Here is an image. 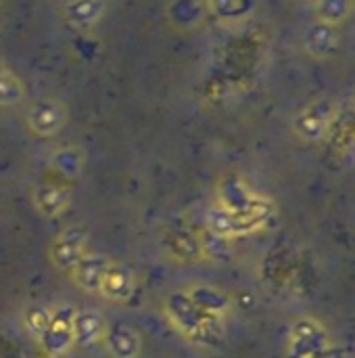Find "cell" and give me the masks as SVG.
<instances>
[{
  "instance_id": "cell-1",
  "label": "cell",
  "mask_w": 355,
  "mask_h": 358,
  "mask_svg": "<svg viewBox=\"0 0 355 358\" xmlns=\"http://www.w3.org/2000/svg\"><path fill=\"white\" fill-rule=\"evenodd\" d=\"M163 310H165L167 319L172 321V325L195 344L216 346L224 336V325H222L224 319L203 313L192 302V298L188 296L186 289L174 292L165 300Z\"/></svg>"
},
{
  "instance_id": "cell-2",
  "label": "cell",
  "mask_w": 355,
  "mask_h": 358,
  "mask_svg": "<svg viewBox=\"0 0 355 358\" xmlns=\"http://www.w3.org/2000/svg\"><path fill=\"white\" fill-rule=\"evenodd\" d=\"M335 120H337V105L326 99H318L305 105L293 117V132L303 143H320L331 134Z\"/></svg>"
},
{
  "instance_id": "cell-3",
  "label": "cell",
  "mask_w": 355,
  "mask_h": 358,
  "mask_svg": "<svg viewBox=\"0 0 355 358\" xmlns=\"http://www.w3.org/2000/svg\"><path fill=\"white\" fill-rule=\"evenodd\" d=\"M328 346H331V338H328L326 327L320 321L305 317V319L295 321L291 331H289L287 357L314 358Z\"/></svg>"
},
{
  "instance_id": "cell-4",
  "label": "cell",
  "mask_w": 355,
  "mask_h": 358,
  "mask_svg": "<svg viewBox=\"0 0 355 358\" xmlns=\"http://www.w3.org/2000/svg\"><path fill=\"white\" fill-rule=\"evenodd\" d=\"M73 306H56L50 313V321L44 329V334L38 338L46 357L59 358L69 352L73 346Z\"/></svg>"
},
{
  "instance_id": "cell-5",
  "label": "cell",
  "mask_w": 355,
  "mask_h": 358,
  "mask_svg": "<svg viewBox=\"0 0 355 358\" xmlns=\"http://www.w3.org/2000/svg\"><path fill=\"white\" fill-rule=\"evenodd\" d=\"M67 122V111L61 101L52 96H44L33 101L25 111V126L33 136L50 138L63 130Z\"/></svg>"
},
{
  "instance_id": "cell-6",
  "label": "cell",
  "mask_w": 355,
  "mask_h": 358,
  "mask_svg": "<svg viewBox=\"0 0 355 358\" xmlns=\"http://www.w3.org/2000/svg\"><path fill=\"white\" fill-rule=\"evenodd\" d=\"M86 252H88V231L80 224H73L61 231V235L52 241L50 260L59 271L69 275Z\"/></svg>"
},
{
  "instance_id": "cell-7",
  "label": "cell",
  "mask_w": 355,
  "mask_h": 358,
  "mask_svg": "<svg viewBox=\"0 0 355 358\" xmlns=\"http://www.w3.org/2000/svg\"><path fill=\"white\" fill-rule=\"evenodd\" d=\"M107 0H67L63 6L65 23L75 31H90L105 15Z\"/></svg>"
},
{
  "instance_id": "cell-8",
  "label": "cell",
  "mask_w": 355,
  "mask_h": 358,
  "mask_svg": "<svg viewBox=\"0 0 355 358\" xmlns=\"http://www.w3.org/2000/svg\"><path fill=\"white\" fill-rule=\"evenodd\" d=\"M109 258L103 256V254H94V252H86L80 262L71 268V279L73 283L84 289V292H90V294H98V285H100V279H103V273L105 268L109 266Z\"/></svg>"
},
{
  "instance_id": "cell-9",
  "label": "cell",
  "mask_w": 355,
  "mask_h": 358,
  "mask_svg": "<svg viewBox=\"0 0 355 358\" xmlns=\"http://www.w3.org/2000/svg\"><path fill=\"white\" fill-rule=\"evenodd\" d=\"M98 294L105 296L107 300H113V302L130 300V296L134 294V275L130 273V268L115 264V262H109V266L103 273Z\"/></svg>"
},
{
  "instance_id": "cell-10",
  "label": "cell",
  "mask_w": 355,
  "mask_h": 358,
  "mask_svg": "<svg viewBox=\"0 0 355 358\" xmlns=\"http://www.w3.org/2000/svg\"><path fill=\"white\" fill-rule=\"evenodd\" d=\"M107 334V323L105 319L88 308L77 310L73 315V346H82V348H90L98 342L105 340Z\"/></svg>"
},
{
  "instance_id": "cell-11",
  "label": "cell",
  "mask_w": 355,
  "mask_h": 358,
  "mask_svg": "<svg viewBox=\"0 0 355 358\" xmlns=\"http://www.w3.org/2000/svg\"><path fill=\"white\" fill-rule=\"evenodd\" d=\"M339 42H341L339 27L314 21L312 27L305 31L303 48H305V52L312 55L314 59H328L331 55L337 52Z\"/></svg>"
},
{
  "instance_id": "cell-12",
  "label": "cell",
  "mask_w": 355,
  "mask_h": 358,
  "mask_svg": "<svg viewBox=\"0 0 355 358\" xmlns=\"http://www.w3.org/2000/svg\"><path fill=\"white\" fill-rule=\"evenodd\" d=\"M103 342L107 344V350L113 358H138L142 350L140 336L130 325H121V323L107 327Z\"/></svg>"
},
{
  "instance_id": "cell-13",
  "label": "cell",
  "mask_w": 355,
  "mask_h": 358,
  "mask_svg": "<svg viewBox=\"0 0 355 358\" xmlns=\"http://www.w3.org/2000/svg\"><path fill=\"white\" fill-rule=\"evenodd\" d=\"M69 189L59 182H44L33 191V203L44 216H61L69 206Z\"/></svg>"
},
{
  "instance_id": "cell-14",
  "label": "cell",
  "mask_w": 355,
  "mask_h": 358,
  "mask_svg": "<svg viewBox=\"0 0 355 358\" xmlns=\"http://www.w3.org/2000/svg\"><path fill=\"white\" fill-rule=\"evenodd\" d=\"M186 292L203 313H207L211 317H220V319H224V315L228 313L230 302H228V298H226V294L222 289L211 287V285H195V287H190Z\"/></svg>"
},
{
  "instance_id": "cell-15",
  "label": "cell",
  "mask_w": 355,
  "mask_h": 358,
  "mask_svg": "<svg viewBox=\"0 0 355 358\" xmlns=\"http://www.w3.org/2000/svg\"><path fill=\"white\" fill-rule=\"evenodd\" d=\"M312 8L318 23L341 27L354 15V0H314Z\"/></svg>"
},
{
  "instance_id": "cell-16",
  "label": "cell",
  "mask_w": 355,
  "mask_h": 358,
  "mask_svg": "<svg viewBox=\"0 0 355 358\" xmlns=\"http://www.w3.org/2000/svg\"><path fill=\"white\" fill-rule=\"evenodd\" d=\"M25 101L23 80L4 63H0V109L19 107Z\"/></svg>"
},
{
  "instance_id": "cell-17",
  "label": "cell",
  "mask_w": 355,
  "mask_h": 358,
  "mask_svg": "<svg viewBox=\"0 0 355 358\" xmlns=\"http://www.w3.org/2000/svg\"><path fill=\"white\" fill-rule=\"evenodd\" d=\"M82 166H84V159H82L80 151L73 149V147H65V149L56 151L54 157H52V168H54L61 176H65V178H75V176H80Z\"/></svg>"
},
{
  "instance_id": "cell-18",
  "label": "cell",
  "mask_w": 355,
  "mask_h": 358,
  "mask_svg": "<svg viewBox=\"0 0 355 358\" xmlns=\"http://www.w3.org/2000/svg\"><path fill=\"white\" fill-rule=\"evenodd\" d=\"M169 245H172V254L178 260H197L203 254L199 239L188 233H174Z\"/></svg>"
},
{
  "instance_id": "cell-19",
  "label": "cell",
  "mask_w": 355,
  "mask_h": 358,
  "mask_svg": "<svg viewBox=\"0 0 355 358\" xmlns=\"http://www.w3.org/2000/svg\"><path fill=\"white\" fill-rule=\"evenodd\" d=\"M50 308H31V310H27V315H25V325H27V329L36 336V338H40L42 334H44V329H46V325H48V321H50Z\"/></svg>"
},
{
  "instance_id": "cell-20",
  "label": "cell",
  "mask_w": 355,
  "mask_h": 358,
  "mask_svg": "<svg viewBox=\"0 0 355 358\" xmlns=\"http://www.w3.org/2000/svg\"><path fill=\"white\" fill-rule=\"evenodd\" d=\"M314 358H347L343 352H341V348H337V346H328V348H324L318 357H314Z\"/></svg>"
}]
</instances>
